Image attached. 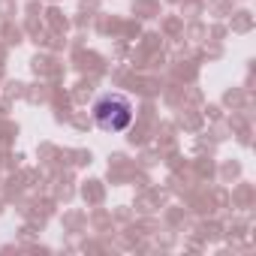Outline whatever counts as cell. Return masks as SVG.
Masks as SVG:
<instances>
[{
  "mask_svg": "<svg viewBox=\"0 0 256 256\" xmlns=\"http://www.w3.org/2000/svg\"><path fill=\"white\" fill-rule=\"evenodd\" d=\"M94 118H96V124L102 130L124 133L126 126H130V120H133V106L120 94H106V96H100L94 102Z\"/></svg>",
  "mask_w": 256,
  "mask_h": 256,
  "instance_id": "6da1fadb",
  "label": "cell"
}]
</instances>
